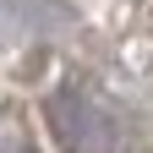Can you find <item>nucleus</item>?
<instances>
[{"label": "nucleus", "mask_w": 153, "mask_h": 153, "mask_svg": "<svg viewBox=\"0 0 153 153\" xmlns=\"http://www.w3.org/2000/svg\"><path fill=\"white\" fill-rule=\"evenodd\" d=\"M6 153H27V148H22V142H11V148H6Z\"/></svg>", "instance_id": "f257e3e1"}]
</instances>
